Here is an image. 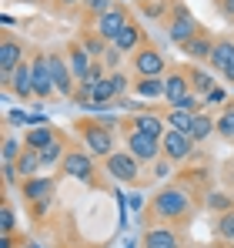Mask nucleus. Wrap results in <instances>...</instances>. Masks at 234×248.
I'll return each instance as SVG.
<instances>
[{
    "mask_svg": "<svg viewBox=\"0 0 234 248\" xmlns=\"http://www.w3.org/2000/svg\"><path fill=\"white\" fill-rule=\"evenodd\" d=\"M194 211H197V202L188 185H164L157 195H151V202L144 208V221L147 225H154V221L181 225V221H191Z\"/></svg>",
    "mask_w": 234,
    "mask_h": 248,
    "instance_id": "obj_1",
    "label": "nucleus"
},
{
    "mask_svg": "<svg viewBox=\"0 0 234 248\" xmlns=\"http://www.w3.org/2000/svg\"><path fill=\"white\" fill-rule=\"evenodd\" d=\"M77 134L80 141H84V151H90L94 158H111L117 151V134L107 127V124H101L97 118H84L77 121Z\"/></svg>",
    "mask_w": 234,
    "mask_h": 248,
    "instance_id": "obj_2",
    "label": "nucleus"
},
{
    "mask_svg": "<svg viewBox=\"0 0 234 248\" xmlns=\"http://www.w3.org/2000/svg\"><path fill=\"white\" fill-rule=\"evenodd\" d=\"M197 34H204V27L197 24V17L184 7V3H174V10H171V17H167V41L184 50Z\"/></svg>",
    "mask_w": 234,
    "mask_h": 248,
    "instance_id": "obj_3",
    "label": "nucleus"
},
{
    "mask_svg": "<svg viewBox=\"0 0 234 248\" xmlns=\"http://www.w3.org/2000/svg\"><path fill=\"white\" fill-rule=\"evenodd\" d=\"M124 148L141 161V165H154L157 158H164V148H161V138H151L131 124H124Z\"/></svg>",
    "mask_w": 234,
    "mask_h": 248,
    "instance_id": "obj_4",
    "label": "nucleus"
},
{
    "mask_svg": "<svg viewBox=\"0 0 234 248\" xmlns=\"http://www.w3.org/2000/svg\"><path fill=\"white\" fill-rule=\"evenodd\" d=\"M104 174L117 185H141V161L127 148H117L111 158H104Z\"/></svg>",
    "mask_w": 234,
    "mask_h": 248,
    "instance_id": "obj_5",
    "label": "nucleus"
},
{
    "mask_svg": "<svg viewBox=\"0 0 234 248\" xmlns=\"http://www.w3.org/2000/svg\"><path fill=\"white\" fill-rule=\"evenodd\" d=\"M30 54H27V47L20 37H14V34H3L0 37V84L3 87H10V74L27 61Z\"/></svg>",
    "mask_w": 234,
    "mask_h": 248,
    "instance_id": "obj_6",
    "label": "nucleus"
},
{
    "mask_svg": "<svg viewBox=\"0 0 234 248\" xmlns=\"http://www.w3.org/2000/svg\"><path fill=\"white\" fill-rule=\"evenodd\" d=\"M131 71H134V78H164L167 74V61H164V54L154 44L147 41L137 54H131Z\"/></svg>",
    "mask_w": 234,
    "mask_h": 248,
    "instance_id": "obj_7",
    "label": "nucleus"
},
{
    "mask_svg": "<svg viewBox=\"0 0 234 248\" xmlns=\"http://www.w3.org/2000/svg\"><path fill=\"white\" fill-rule=\"evenodd\" d=\"M60 171L67 178H77L80 185H97V165H94V155L90 151L71 148L67 158H64V165H60Z\"/></svg>",
    "mask_w": 234,
    "mask_h": 248,
    "instance_id": "obj_8",
    "label": "nucleus"
},
{
    "mask_svg": "<svg viewBox=\"0 0 234 248\" xmlns=\"http://www.w3.org/2000/svg\"><path fill=\"white\" fill-rule=\"evenodd\" d=\"M161 148H164V158H167V161L184 165V161L194 158L197 141L191 138V134H181V131H171V127H167V134L161 138Z\"/></svg>",
    "mask_w": 234,
    "mask_h": 248,
    "instance_id": "obj_9",
    "label": "nucleus"
},
{
    "mask_svg": "<svg viewBox=\"0 0 234 248\" xmlns=\"http://www.w3.org/2000/svg\"><path fill=\"white\" fill-rule=\"evenodd\" d=\"M127 24H131V10H127L124 3H114L104 17H97V20H94V31H97V34H101L107 44H114Z\"/></svg>",
    "mask_w": 234,
    "mask_h": 248,
    "instance_id": "obj_10",
    "label": "nucleus"
},
{
    "mask_svg": "<svg viewBox=\"0 0 234 248\" xmlns=\"http://www.w3.org/2000/svg\"><path fill=\"white\" fill-rule=\"evenodd\" d=\"M141 248H184L181 242V232L174 225H164V221H154L144 228L141 235Z\"/></svg>",
    "mask_w": 234,
    "mask_h": 248,
    "instance_id": "obj_11",
    "label": "nucleus"
},
{
    "mask_svg": "<svg viewBox=\"0 0 234 248\" xmlns=\"http://www.w3.org/2000/svg\"><path fill=\"white\" fill-rule=\"evenodd\" d=\"M191 94H194V91H191V81H188V71L171 67V71L164 74V104H167V108H181L184 97H191Z\"/></svg>",
    "mask_w": 234,
    "mask_h": 248,
    "instance_id": "obj_12",
    "label": "nucleus"
},
{
    "mask_svg": "<svg viewBox=\"0 0 234 248\" xmlns=\"http://www.w3.org/2000/svg\"><path fill=\"white\" fill-rule=\"evenodd\" d=\"M47 61H50V74H54V87H57V94L74 101V94H77V81H74V74H71L67 57H64V54H57V50H50V54H47Z\"/></svg>",
    "mask_w": 234,
    "mask_h": 248,
    "instance_id": "obj_13",
    "label": "nucleus"
},
{
    "mask_svg": "<svg viewBox=\"0 0 234 248\" xmlns=\"http://www.w3.org/2000/svg\"><path fill=\"white\" fill-rule=\"evenodd\" d=\"M30 67H34V97L37 101H50L57 94V87H54V74H50L47 54H34L30 57Z\"/></svg>",
    "mask_w": 234,
    "mask_h": 248,
    "instance_id": "obj_14",
    "label": "nucleus"
},
{
    "mask_svg": "<svg viewBox=\"0 0 234 248\" xmlns=\"http://www.w3.org/2000/svg\"><path fill=\"white\" fill-rule=\"evenodd\" d=\"M64 57H67V64H71V74H74V81H87L90 78V67H94V57L84 50V44L80 41H71L64 47Z\"/></svg>",
    "mask_w": 234,
    "mask_h": 248,
    "instance_id": "obj_15",
    "label": "nucleus"
},
{
    "mask_svg": "<svg viewBox=\"0 0 234 248\" xmlns=\"http://www.w3.org/2000/svg\"><path fill=\"white\" fill-rule=\"evenodd\" d=\"M207 67H211V71H218V74H224L228 67H234V37H231V34L214 37V50H211Z\"/></svg>",
    "mask_w": 234,
    "mask_h": 248,
    "instance_id": "obj_16",
    "label": "nucleus"
},
{
    "mask_svg": "<svg viewBox=\"0 0 234 248\" xmlns=\"http://www.w3.org/2000/svg\"><path fill=\"white\" fill-rule=\"evenodd\" d=\"M131 127H137V131H144V134H151V138H164L167 134V118L164 114H157V111H137V114H131Z\"/></svg>",
    "mask_w": 234,
    "mask_h": 248,
    "instance_id": "obj_17",
    "label": "nucleus"
},
{
    "mask_svg": "<svg viewBox=\"0 0 234 248\" xmlns=\"http://www.w3.org/2000/svg\"><path fill=\"white\" fill-rule=\"evenodd\" d=\"M20 191H24V198L34 205V202H44V198H54V191H57V181H54V178H47V174H37V178H27V181H20Z\"/></svg>",
    "mask_w": 234,
    "mask_h": 248,
    "instance_id": "obj_18",
    "label": "nucleus"
},
{
    "mask_svg": "<svg viewBox=\"0 0 234 248\" xmlns=\"http://www.w3.org/2000/svg\"><path fill=\"white\" fill-rule=\"evenodd\" d=\"M144 44H147V34H144V27L131 20V24H127L124 31H120V37L114 41V47L120 50V54H127V57H131V54H137V50H141Z\"/></svg>",
    "mask_w": 234,
    "mask_h": 248,
    "instance_id": "obj_19",
    "label": "nucleus"
},
{
    "mask_svg": "<svg viewBox=\"0 0 234 248\" xmlns=\"http://www.w3.org/2000/svg\"><path fill=\"white\" fill-rule=\"evenodd\" d=\"M10 91H14L20 101H30V97H34V67H30V57L10 74Z\"/></svg>",
    "mask_w": 234,
    "mask_h": 248,
    "instance_id": "obj_20",
    "label": "nucleus"
},
{
    "mask_svg": "<svg viewBox=\"0 0 234 248\" xmlns=\"http://www.w3.org/2000/svg\"><path fill=\"white\" fill-rule=\"evenodd\" d=\"M64 134L54 127V124H40V127H30L27 134H24V144L30 148V151H44V148H50L54 141H60Z\"/></svg>",
    "mask_w": 234,
    "mask_h": 248,
    "instance_id": "obj_21",
    "label": "nucleus"
},
{
    "mask_svg": "<svg viewBox=\"0 0 234 248\" xmlns=\"http://www.w3.org/2000/svg\"><path fill=\"white\" fill-rule=\"evenodd\" d=\"M131 94L141 101H164V78H134Z\"/></svg>",
    "mask_w": 234,
    "mask_h": 248,
    "instance_id": "obj_22",
    "label": "nucleus"
},
{
    "mask_svg": "<svg viewBox=\"0 0 234 248\" xmlns=\"http://www.w3.org/2000/svg\"><path fill=\"white\" fill-rule=\"evenodd\" d=\"M188 71V81H191V91H194L197 97H207L218 84H214V78H211V71H204V67H197V64H188L184 67Z\"/></svg>",
    "mask_w": 234,
    "mask_h": 248,
    "instance_id": "obj_23",
    "label": "nucleus"
},
{
    "mask_svg": "<svg viewBox=\"0 0 234 248\" xmlns=\"http://www.w3.org/2000/svg\"><path fill=\"white\" fill-rule=\"evenodd\" d=\"M211 50H214V37L204 31V34H197L194 41L184 47V57H191V61H204V64H207V61H211Z\"/></svg>",
    "mask_w": 234,
    "mask_h": 248,
    "instance_id": "obj_24",
    "label": "nucleus"
},
{
    "mask_svg": "<svg viewBox=\"0 0 234 248\" xmlns=\"http://www.w3.org/2000/svg\"><path fill=\"white\" fill-rule=\"evenodd\" d=\"M14 168H17V174H20V181H27V178H37L40 174V151H30V148H24V155L14 161Z\"/></svg>",
    "mask_w": 234,
    "mask_h": 248,
    "instance_id": "obj_25",
    "label": "nucleus"
},
{
    "mask_svg": "<svg viewBox=\"0 0 234 248\" xmlns=\"http://www.w3.org/2000/svg\"><path fill=\"white\" fill-rule=\"evenodd\" d=\"M211 134H218V118H211V111H201V114H194L191 138H194L197 144H201V141H207Z\"/></svg>",
    "mask_w": 234,
    "mask_h": 248,
    "instance_id": "obj_26",
    "label": "nucleus"
},
{
    "mask_svg": "<svg viewBox=\"0 0 234 248\" xmlns=\"http://www.w3.org/2000/svg\"><path fill=\"white\" fill-rule=\"evenodd\" d=\"M67 151H71V148H67V138H60V141H54L50 148L40 151V165L44 168H60L64 158H67Z\"/></svg>",
    "mask_w": 234,
    "mask_h": 248,
    "instance_id": "obj_27",
    "label": "nucleus"
},
{
    "mask_svg": "<svg viewBox=\"0 0 234 248\" xmlns=\"http://www.w3.org/2000/svg\"><path fill=\"white\" fill-rule=\"evenodd\" d=\"M164 118L171 131H181V134H191V127H194V111H184V108H171Z\"/></svg>",
    "mask_w": 234,
    "mask_h": 248,
    "instance_id": "obj_28",
    "label": "nucleus"
},
{
    "mask_svg": "<svg viewBox=\"0 0 234 248\" xmlns=\"http://www.w3.org/2000/svg\"><path fill=\"white\" fill-rule=\"evenodd\" d=\"M77 41L84 44V50H87V54H90L94 61H104V54H107V47H111V44L104 41V37H101L97 31H84Z\"/></svg>",
    "mask_w": 234,
    "mask_h": 248,
    "instance_id": "obj_29",
    "label": "nucleus"
},
{
    "mask_svg": "<svg viewBox=\"0 0 234 248\" xmlns=\"http://www.w3.org/2000/svg\"><path fill=\"white\" fill-rule=\"evenodd\" d=\"M24 148H27V144L17 141L14 134H3V141H0V161H3V165H14V161L24 155Z\"/></svg>",
    "mask_w": 234,
    "mask_h": 248,
    "instance_id": "obj_30",
    "label": "nucleus"
},
{
    "mask_svg": "<svg viewBox=\"0 0 234 248\" xmlns=\"http://www.w3.org/2000/svg\"><path fill=\"white\" fill-rule=\"evenodd\" d=\"M214 118H218V138H224V141H231V144H234V104L221 108Z\"/></svg>",
    "mask_w": 234,
    "mask_h": 248,
    "instance_id": "obj_31",
    "label": "nucleus"
},
{
    "mask_svg": "<svg viewBox=\"0 0 234 248\" xmlns=\"http://www.w3.org/2000/svg\"><path fill=\"white\" fill-rule=\"evenodd\" d=\"M214 235H218L221 242L234 245V211H224V215H218V221H214Z\"/></svg>",
    "mask_w": 234,
    "mask_h": 248,
    "instance_id": "obj_32",
    "label": "nucleus"
},
{
    "mask_svg": "<svg viewBox=\"0 0 234 248\" xmlns=\"http://www.w3.org/2000/svg\"><path fill=\"white\" fill-rule=\"evenodd\" d=\"M171 0H147V3H141V14L144 17H151V20H164V17H171Z\"/></svg>",
    "mask_w": 234,
    "mask_h": 248,
    "instance_id": "obj_33",
    "label": "nucleus"
},
{
    "mask_svg": "<svg viewBox=\"0 0 234 248\" xmlns=\"http://www.w3.org/2000/svg\"><path fill=\"white\" fill-rule=\"evenodd\" d=\"M204 205L211 208V211H218V215H224V211H234V198L224 195V191H214V195L204 198Z\"/></svg>",
    "mask_w": 234,
    "mask_h": 248,
    "instance_id": "obj_34",
    "label": "nucleus"
},
{
    "mask_svg": "<svg viewBox=\"0 0 234 248\" xmlns=\"http://www.w3.org/2000/svg\"><path fill=\"white\" fill-rule=\"evenodd\" d=\"M14 225H17L14 205H10V202H3V205H0V235H14Z\"/></svg>",
    "mask_w": 234,
    "mask_h": 248,
    "instance_id": "obj_35",
    "label": "nucleus"
},
{
    "mask_svg": "<svg viewBox=\"0 0 234 248\" xmlns=\"http://www.w3.org/2000/svg\"><path fill=\"white\" fill-rule=\"evenodd\" d=\"M111 7H114V0H84V7H80V10H84L87 17H94V20H97V17H104Z\"/></svg>",
    "mask_w": 234,
    "mask_h": 248,
    "instance_id": "obj_36",
    "label": "nucleus"
},
{
    "mask_svg": "<svg viewBox=\"0 0 234 248\" xmlns=\"http://www.w3.org/2000/svg\"><path fill=\"white\" fill-rule=\"evenodd\" d=\"M124 57H127V54H120L114 44L107 47V54H104V67H107V74H114V71H120V67H124Z\"/></svg>",
    "mask_w": 234,
    "mask_h": 248,
    "instance_id": "obj_37",
    "label": "nucleus"
},
{
    "mask_svg": "<svg viewBox=\"0 0 234 248\" xmlns=\"http://www.w3.org/2000/svg\"><path fill=\"white\" fill-rule=\"evenodd\" d=\"M228 104H231V101H228V91H224V87H214V91L204 97V111H207V108H228Z\"/></svg>",
    "mask_w": 234,
    "mask_h": 248,
    "instance_id": "obj_38",
    "label": "nucleus"
},
{
    "mask_svg": "<svg viewBox=\"0 0 234 248\" xmlns=\"http://www.w3.org/2000/svg\"><path fill=\"white\" fill-rule=\"evenodd\" d=\"M111 84H114V91H117V101H120V97H124L131 87H134V81H131L124 71H114V74H111Z\"/></svg>",
    "mask_w": 234,
    "mask_h": 248,
    "instance_id": "obj_39",
    "label": "nucleus"
},
{
    "mask_svg": "<svg viewBox=\"0 0 234 248\" xmlns=\"http://www.w3.org/2000/svg\"><path fill=\"white\" fill-rule=\"evenodd\" d=\"M171 171H174V161L157 158L154 165H151V178H154V181H164V178H171Z\"/></svg>",
    "mask_w": 234,
    "mask_h": 248,
    "instance_id": "obj_40",
    "label": "nucleus"
},
{
    "mask_svg": "<svg viewBox=\"0 0 234 248\" xmlns=\"http://www.w3.org/2000/svg\"><path fill=\"white\" fill-rule=\"evenodd\" d=\"M17 181H20V174H17V168H14V165H3V185L10 188V185H17Z\"/></svg>",
    "mask_w": 234,
    "mask_h": 248,
    "instance_id": "obj_41",
    "label": "nucleus"
},
{
    "mask_svg": "<svg viewBox=\"0 0 234 248\" xmlns=\"http://www.w3.org/2000/svg\"><path fill=\"white\" fill-rule=\"evenodd\" d=\"M50 205H54V198H44V202H34V215H37V218H44V215L50 211Z\"/></svg>",
    "mask_w": 234,
    "mask_h": 248,
    "instance_id": "obj_42",
    "label": "nucleus"
},
{
    "mask_svg": "<svg viewBox=\"0 0 234 248\" xmlns=\"http://www.w3.org/2000/svg\"><path fill=\"white\" fill-rule=\"evenodd\" d=\"M57 10H74V7H84V0H54Z\"/></svg>",
    "mask_w": 234,
    "mask_h": 248,
    "instance_id": "obj_43",
    "label": "nucleus"
},
{
    "mask_svg": "<svg viewBox=\"0 0 234 248\" xmlns=\"http://www.w3.org/2000/svg\"><path fill=\"white\" fill-rule=\"evenodd\" d=\"M218 3H221V14L234 20V0H218Z\"/></svg>",
    "mask_w": 234,
    "mask_h": 248,
    "instance_id": "obj_44",
    "label": "nucleus"
},
{
    "mask_svg": "<svg viewBox=\"0 0 234 248\" xmlns=\"http://www.w3.org/2000/svg\"><path fill=\"white\" fill-rule=\"evenodd\" d=\"M0 248H14V238L10 235H0Z\"/></svg>",
    "mask_w": 234,
    "mask_h": 248,
    "instance_id": "obj_45",
    "label": "nucleus"
},
{
    "mask_svg": "<svg viewBox=\"0 0 234 248\" xmlns=\"http://www.w3.org/2000/svg\"><path fill=\"white\" fill-rule=\"evenodd\" d=\"M24 245H27V248H44L40 242H24Z\"/></svg>",
    "mask_w": 234,
    "mask_h": 248,
    "instance_id": "obj_46",
    "label": "nucleus"
},
{
    "mask_svg": "<svg viewBox=\"0 0 234 248\" xmlns=\"http://www.w3.org/2000/svg\"><path fill=\"white\" fill-rule=\"evenodd\" d=\"M20 3H37V0H20Z\"/></svg>",
    "mask_w": 234,
    "mask_h": 248,
    "instance_id": "obj_47",
    "label": "nucleus"
},
{
    "mask_svg": "<svg viewBox=\"0 0 234 248\" xmlns=\"http://www.w3.org/2000/svg\"><path fill=\"white\" fill-rule=\"evenodd\" d=\"M137 3H147V0H137Z\"/></svg>",
    "mask_w": 234,
    "mask_h": 248,
    "instance_id": "obj_48",
    "label": "nucleus"
},
{
    "mask_svg": "<svg viewBox=\"0 0 234 248\" xmlns=\"http://www.w3.org/2000/svg\"><path fill=\"white\" fill-rule=\"evenodd\" d=\"M228 248H234V245H228Z\"/></svg>",
    "mask_w": 234,
    "mask_h": 248,
    "instance_id": "obj_49",
    "label": "nucleus"
}]
</instances>
